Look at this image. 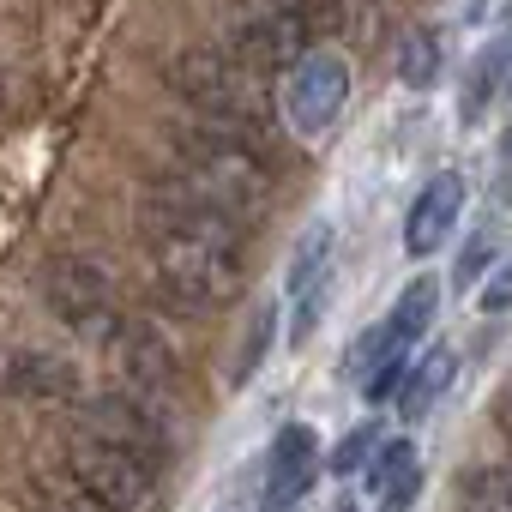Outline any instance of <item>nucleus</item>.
Segmentation results:
<instances>
[{
	"mask_svg": "<svg viewBox=\"0 0 512 512\" xmlns=\"http://www.w3.org/2000/svg\"><path fill=\"white\" fill-rule=\"evenodd\" d=\"M169 85H175V97H187L223 133H241V139L260 145V133L272 127L266 79L253 67H241L229 49H181L169 61Z\"/></svg>",
	"mask_w": 512,
	"mask_h": 512,
	"instance_id": "f257e3e1",
	"label": "nucleus"
},
{
	"mask_svg": "<svg viewBox=\"0 0 512 512\" xmlns=\"http://www.w3.org/2000/svg\"><path fill=\"white\" fill-rule=\"evenodd\" d=\"M175 151H181V163H187L175 181H187L193 193H205L211 205H223L235 223H241L247 211L266 205L272 175H266V157H260V145H253V139L223 133V127L205 121V127H193V133H181Z\"/></svg>",
	"mask_w": 512,
	"mask_h": 512,
	"instance_id": "f03ea898",
	"label": "nucleus"
},
{
	"mask_svg": "<svg viewBox=\"0 0 512 512\" xmlns=\"http://www.w3.org/2000/svg\"><path fill=\"white\" fill-rule=\"evenodd\" d=\"M145 241H151L157 284L175 308H223L235 296V247L205 241V235H181L163 223H145Z\"/></svg>",
	"mask_w": 512,
	"mask_h": 512,
	"instance_id": "7ed1b4c3",
	"label": "nucleus"
},
{
	"mask_svg": "<svg viewBox=\"0 0 512 512\" xmlns=\"http://www.w3.org/2000/svg\"><path fill=\"white\" fill-rule=\"evenodd\" d=\"M223 49L266 79V73H290L308 55V31L278 0H235L229 19H223Z\"/></svg>",
	"mask_w": 512,
	"mask_h": 512,
	"instance_id": "20e7f679",
	"label": "nucleus"
},
{
	"mask_svg": "<svg viewBox=\"0 0 512 512\" xmlns=\"http://www.w3.org/2000/svg\"><path fill=\"white\" fill-rule=\"evenodd\" d=\"M67 476L103 506V512H145L157 500V464L133 458V452H115V446H97V440H73L67 446Z\"/></svg>",
	"mask_w": 512,
	"mask_h": 512,
	"instance_id": "39448f33",
	"label": "nucleus"
},
{
	"mask_svg": "<svg viewBox=\"0 0 512 512\" xmlns=\"http://www.w3.org/2000/svg\"><path fill=\"white\" fill-rule=\"evenodd\" d=\"M344 103H350V61H344L338 49H308V55L290 67V85H284V115H290V127L308 133V139H320V133L338 127Z\"/></svg>",
	"mask_w": 512,
	"mask_h": 512,
	"instance_id": "423d86ee",
	"label": "nucleus"
},
{
	"mask_svg": "<svg viewBox=\"0 0 512 512\" xmlns=\"http://www.w3.org/2000/svg\"><path fill=\"white\" fill-rule=\"evenodd\" d=\"M79 434L97 440V446L133 452V458H145V464H157V470H163V458H169V428H163L139 398H127V392L91 398V404L79 410Z\"/></svg>",
	"mask_w": 512,
	"mask_h": 512,
	"instance_id": "0eeeda50",
	"label": "nucleus"
},
{
	"mask_svg": "<svg viewBox=\"0 0 512 512\" xmlns=\"http://www.w3.org/2000/svg\"><path fill=\"white\" fill-rule=\"evenodd\" d=\"M458 217H464V175H458V169H440V175L416 193V205H410V217H404V253H410V260L440 253L446 235L458 229Z\"/></svg>",
	"mask_w": 512,
	"mask_h": 512,
	"instance_id": "6e6552de",
	"label": "nucleus"
},
{
	"mask_svg": "<svg viewBox=\"0 0 512 512\" xmlns=\"http://www.w3.org/2000/svg\"><path fill=\"white\" fill-rule=\"evenodd\" d=\"M43 302L67 326H97L109 314V278L91 260H67V253H61V260L43 266Z\"/></svg>",
	"mask_w": 512,
	"mask_h": 512,
	"instance_id": "1a4fd4ad",
	"label": "nucleus"
},
{
	"mask_svg": "<svg viewBox=\"0 0 512 512\" xmlns=\"http://www.w3.org/2000/svg\"><path fill=\"white\" fill-rule=\"evenodd\" d=\"M109 362L133 380V386H145V392H169L175 386V350L151 332V326H139V320H121L115 332H109Z\"/></svg>",
	"mask_w": 512,
	"mask_h": 512,
	"instance_id": "9d476101",
	"label": "nucleus"
},
{
	"mask_svg": "<svg viewBox=\"0 0 512 512\" xmlns=\"http://www.w3.org/2000/svg\"><path fill=\"white\" fill-rule=\"evenodd\" d=\"M314 476H320V440H314L302 422L278 428V440H272V482H266V506H272V512H290V506L314 488Z\"/></svg>",
	"mask_w": 512,
	"mask_h": 512,
	"instance_id": "9b49d317",
	"label": "nucleus"
},
{
	"mask_svg": "<svg viewBox=\"0 0 512 512\" xmlns=\"http://www.w3.org/2000/svg\"><path fill=\"white\" fill-rule=\"evenodd\" d=\"M506 79H512V37H494V43L464 67V85H458V121L476 127V121L494 109V97L506 91Z\"/></svg>",
	"mask_w": 512,
	"mask_h": 512,
	"instance_id": "f8f14e48",
	"label": "nucleus"
},
{
	"mask_svg": "<svg viewBox=\"0 0 512 512\" xmlns=\"http://www.w3.org/2000/svg\"><path fill=\"white\" fill-rule=\"evenodd\" d=\"M422 488V458L410 440H386L374 458H368V494L386 506V512H404Z\"/></svg>",
	"mask_w": 512,
	"mask_h": 512,
	"instance_id": "ddd939ff",
	"label": "nucleus"
},
{
	"mask_svg": "<svg viewBox=\"0 0 512 512\" xmlns=\"http://www.w3.org/2000/svg\"><path fill=\"white\" fill-rule=\"evenodd\" d=\"M452 368H458V356H452L446 344H434L422 362H410V374H404V386H398V416H404V422H422V416L440 404V392L452 386Z\"/></svg>",
	"mask_w": 512,
	"mask_h": 512,
	"instance_id": "4468645a",
	"label": "nucleus"
},
{
	"mask_svg": "<svg viewBox=\"0 0 512 512\" xmlns=\"http://www.w3.org/2000/svg\"><path fill=\"white\" fill-rule=\"evenodd\" d=\"M434 308H440V284L434 278H416V284H404V296L392 302V314L380 320L386 326V338H392V350H416V338L434 326Z\"/></svg>",
	"mask_w": 512,
	"mask_h": 512,
	"instance_id": "2eb2a0df",
	"label": "nucleus"
},
{
	"mask_svg": "<svg viewBox=\"0 0 512 512\" xmlns=\"http://www.w3.org/2000/svg\"><path fill=\"white\" fill-rule=\"evenodd\" d=\"M7 392H19V398H79V368H67L61 356H19L7 368Z\"/></svg>",
	"mask_w": 512,
	"mask_h": 512,
	"instance_id": "dca6fc26",
	"label": "nucleus"
},
{
	"mask_svg": "<svg viewBox=\"0 0 512 512\" xmlns=\"http://www.w3.org/2000/svg\"><path fill=\"white\" fill-rule=\"evenodd\" d=\"M272 338H278V308L272 302H260V308H253L247 314V326H241V344H235V356H229V392H241L253 374H260L266 368V356H272Z\"/></svg>",
	"mask_w": 512,
	"mask_h": 512,
	"instance_id": "f3484780",
	"label": "nucleus"
},
{
	"mask_svg": "<svg viewBox=\"0 0 512 512\" xmlns=\"http://www.w3.org/2000/svg\"><path fill=\"white\" fill-rule=\"evenodd\" d=\"M326 266H332V223H314L290 247V278H284V290L290 296H314V284L326 278Z\"/></svg>",
	"mask_w": 512,
	"mask_h": 512,
	"instance_id": "a211bd4d",
	"label": "nucleus"
},
{
	"mask_svg": "<svg viewBox=\"0 0 512 512\" xmlns=\"http://www.w3.org/2000/svg\"><path fill=\"white\" fill-rule=\"evenodd\" d=\"M398 79H404L410 91H428V85L440 79V37H434V31H410V37L398 43Z\"/></svg>",
	"mask_w": 512,
	"mask_h": 512,
	"instance_id": "6ab92c4d",
	"label": "nucleus"
},
{
	"mask_svg": "<svg viewBox=\"0 0 512 512\" xmlns=\"http://www.w3.org/2000/svg\"><path fill=\"white\" fill-rule=\"evenodd\" d=\"M398 356H404V350H392L386 326H368V332H356V344L344 350V374H350V380L362 386V380H368V374H374L380 362H398Z\"/></svg>",
	"mask_w": 512,
	"mask_h": 512,
	"instance_id": "aec40b11",
	"label": "nucleus"
},
{
	"mask_svg": "<svg viewBox=\"0 0 512 512\" xmlns=\"http://www.w3.org/2000/svg\"><path fill=\"white\" fill-rule=\"evenodd\" d=\"M278 7L308 31V43H314V37H338V31H344V0H278Z\"/></svg>",
	"mask_w": 512,
	"mask_h": 512,
	"instance_id": "412c9836",
	"label": "nucleus"
},
{
	"mask_svg": "<svg viewBox=\"0 0 512 512\" xmlns=\"http://www.w3.org/2000/svg\"><path fill=\"white\" fill-rule=\"evenodd\" d=\"M494 260H500V241L494 235H470V247L458 253V272H452V290L464 296V290H476L488 272H494Z\"/></svg>",
	"mask_w": 512,
	"mask_h": 512,
	"instance_id": "4be33fe9",
	"label": "nucleus"
},
{
	"mask_svg": "<svg viewBox=\"0 0 512 512\" xmlns=\"http://www.w3.org/2000/svg\"><path fill=\"white\" fill-rule=\"evenodd\" d=\"M374 452H380V428H374V422H362V428H350V434L338 440V452H332V464H326V470H338V476H356V470H362Z\"/></svg>",
	"mask_w": 512,
	"mask_h": 512,
	"instance_id": "5701e85b",
	"label": "nucleus"
},
{
	"mask_svg": "<svg viewBox=\"0 0 512 512\" xmlns=\"http://www.w3.org/2000/svg\"><path fill=\"white\" fill-rule=\"evenodd\" d=\"M476 302H482V314H506L512 308V253H500V260H494V272L482 278Z\"/></svg>",
	"mask_w": 512,
	"mask_h": 512,
	"instance_id": "b1692460",
	"label": "nucleus"
},
{
	"mask_svg": "<svg viewBox=\"0 0 512 512\" xmlns=\"http://www.w3.org/2000/svg\"><path fill=\"white\" fill-rule=\"evenodd\" d=\"M494 416H500V434H506V440H512V386H506V392H500V404H494Z\"/></svg>",
	"mask_w": 512,
	"mask_h": 512,
	"instance_id": "393cba45",
	"label": "nucleus"
},
{
	"mask_svg": "<svg viewBox=\"0 0 512 512\" xmlns=\"http://www.w3.org/2000/svg\"><path fill=\"white\" fill-rule=\"evenodd\" d=\"M500 157H506V163H512V127H506V139H500Z\"/></svg>",
	"mask_w": 512,
	"mask_h": 512,
	"instance_id": "a878e982",
	"label": "nucleus"
},
{
	"mask_svg": "<svg viewBox=\"0 0 512 512\" xmlns=\"http://www.w3.org/2000/svg\"><path fill=\"white\" fill-rule=\"evenodd\" d=\"M332 512H356V500H332Z\"/></svg>",
	"mask_w": 512,
	"mask_h": 512,
	"instance_id": "bb28decb",
	"label": "nucleus"
},
{
	"mask_svg": "<svg viewBox=\"0 0 512 512\" xmlns=\"http://www.w3.org/2000/svg\"><path fill=\"white\" fill-rule=\"evenodd\" d=\"M0 109H7V73H0Z\"/></svg>",
	"mask_w": 512,
	"mask_h": 512,
	"instance_id": "cd10ccee",
	"label": "nucleus"
}]
</instances>
